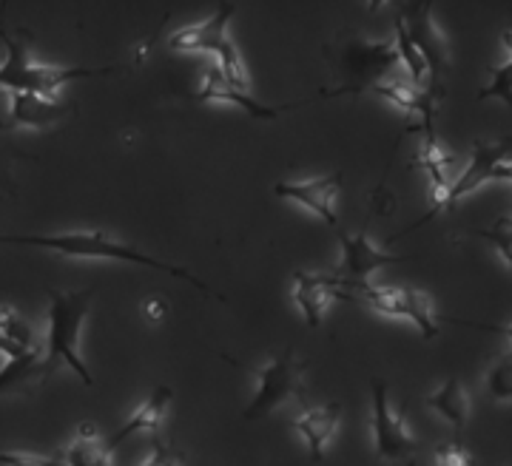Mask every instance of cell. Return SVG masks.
<instances>
[{
    "mask_svg": "<svg viewBox=\"0 0 512 466\" xmlns=\"http://www.w3.org/2000/svg\"><path fill=\"white\" fill-rule=\"evenodd\" d=\"M0 245H29V248H46V251L69 256V259H100V262H128V265H146V268L163 270L191 287H200L202 293H211V287L191 276L185 268L160 262L148 253L131 248L126 242H117L103 231H63V233H0Z\"/></svg>",
    "mask_w": 512,
    "mask_h": 466,
    "instance_id": "6da1fadb",
    "label": "cell"
},
{
    "mask_svg": "<svg viewBox=\"0 0 512 466\" xmlns=\"http://www.w3.org/2000/svg\"><path fill=\"white\" fill-rule=\"evenodd\" d=\"M92 287L89 290H74L60 293L49 290V330H46V359L40 361V378L52 376L60 367H72L86 387H94V378L89 367L83 364L77 347H80V327L92 305Z\"/></svg>",
    "mask_w": 512,
    "mask_h": 466,
    "instance_id": "7a4b0ae2",
    "label": "cell"
},
{
    "mask_svg": "<svg viewBox=\"0 0 512 466\" xmlns=\"http://www.w3.org/2000/svg\"><path fill=\"white\" fill-rule=\"evenodd\" d=\"M237 15V6H222L217 9L211 18L200 20V23H191L177 29L174 35L168 37V46L177 49V52H208L214 54V66L220 69V74L239 91H248L251 80L245 72V63L239 57L237 43L228 32L231 18Z\"/></svg>",
    "mask_w": 512,
    "mask_h": 466,
    "instance_id": "3957f363",
    "label": "cell"
},
{
    "mask_svg": "<svg viewBox=\"0 0 512 466\" xmlns=\"http://www.w3.org/2000/svg\"><path fill=\"white\" fill-rule=\"evenodd\" d=\"M0 40L6 43V60L0 63V89L9 94L26 91V94H40V97H57V91L63 89L72 80L94 77V74L117 72V66L109 69H83V66H49V63H37L32 57V49L23 40H12L6 32H0Z\"/></svg>",
    "mask_w": 512,
    "mask_h": 466,
    "instance_id": "277c9868",
    "label": "cell"
},
{
    "mask_svg": "<svg viewBox=\"0 0 512 466\" xmlns=\"http://www.w3.org/2000/svg\"><path fill=\"white\" fill-rule=\"evenodd\" d=\"M404 32L410 37V43L419 49V54L427 63V91L430 97L439 103L444 97V80L453 69V57H450V46H447V37L441 35V29L433 20V6L430 3H413V6H404L402 15Z\"/></svg>",
    "mask_w": 512,
    "mask_h": 466,
    "instance_id": "5b68a950",
    "label": "cell"
},
{
    "mask_svg": "<svg viewBox=\"0 0 512 466\" xmlns=\"http://www.w3.org/2000/svg\"><path fill=\"white\" fill-rule=\"evenodd\" d=\"M345 299H359L362 305L376 310L379 316H393V319H407L419 327L424 339L439 336V319L433 313L430 296L413 287H379V285H359L350 290Z\"/></svg>",
    "mask_w": 512,
    "mask_h": 466,
    "instance_id": "8992f818",
    "label": "cell"
},
{
    "mask_svg": "<svg viewBox=\"0 0 512 466\" xmlns=\"http://www.w3.org/2000/svg\"><path fill=\"white\" fill-rule=\"evenodd\" d=\"M305 370H308V364L305 361H296L293 350L276 356L271 364H265L259 370V384H256L254 398H251V404L242 413L245 421L271 415L282 404H288L293 398H302V390H305Z\"/></svg>",
    "mask_w": 512,
    "mask_h": 466,
    "instance_id": "52a82bcc",
    "label": "cell"
},
{
    "mask_svg": "<svg viewBox=\"0 0 512 466\" xmlns=\"http://www.w3.org/2000/svg\"><path fill=\"white\" fill-rule=\"evenodd\" d=\"M336 239L342 245V262H339V270L333 273L336 282H339V290H342V299L348 296L353 287L367 285L370 273L387 268V265H402L410 256H396V253H387L382 248H376L367 236V228L356 233V236H348L345 231L336 228Z\"/></svg>",
    "mask_w": 512,
    "mask_h": 466,
    "instance_id": "ba28073f",
    "label": "cell"
},
{
    "mask_svg": "<svg viewBox=\"0 0 512 466\" xmlns=\"http://www.w3.org/2000/svg\"><path fill=\"white\" fill-rule=\"evenodd\" d=\"M504 180L512 182V140L510 137H501L495 143H484V140H476L473 143V157H470V165L467 171L453 180L450 191H447V199H444V211L453 208L458 199H464L467 194H473L476 188H481L484 182Z\"/></svg>",
    "mask_w": 512,
    "mask_h": 466,
    "instance_id": "9c48e42d",
    "label": "cell"
},
{
    "mask_svg": "<svg viewBox=\"0 0 512 466\" xmlns=\"http://www.w3.org/2000/svg\"><path fill=\"white\" fill-rule=\"evenodd\" d=\"M399 66V57L390 43H350L342 54V69L348 74V83L339 86L333 94H362L370 91L376 83H384V77Z\"/></svg>",
    "mask_w": 512,
    "mask_h": 466,
    "instance_id": "30bf717a",
    "label": "cell"
},
{
    "mask_svg": "<svg viewBox=\"0 0 512 466\" xmlns=\"http://www.w3.org/2000/svg\"><path fill=\"white\" fill-rule=\"evenodd\" d=\"M373 447H376V455L387 464L410 458L421 449L419 441L404 427L402 418L390 410L387 387L379 378H373Z\"/></svg>",
    "mask_w": 512,
    "mask_h": 466,
    "instance_id": "8fae6325",
    "label": "cell"
},
{
    "mask_svg": "<svg viewBox=\"0 0 512 466\" xmlns=\"http://www.w3.org/2000/svg\"><path fill=\"white\" fill-rule=\"evenodd\" d=\"M342 185V174H325V177H311V180H293L276 182L274 194L279 199H291L299 202L302 208H308L325 225L339 228V214H336V194Z\"/></svg>",
    "mask_w": 512,
    "mask_h": 466,
    "instance_id": "7c38bea8",
    "label": "cell"
},
{
    "mask_svg": "<svg viewBox=\"0 0 512 466\" xmlns=\"http://www.w3.org/2000/svg\"><path fill=\"white\" fill-rule=\"evenodd\" d=\"M416 162H419L421 168H424V174H427V180H430V197H433V211L430 214H424L419 222H413L410 228L404 233L416 231L421 228L424 222H430V219H436V216L444 211V199H447V191H450V165H453V157L441 148L439 137H436V128L433 126H424V140H421L419 154H416Z\"/></svg>",
    "mask_w": 512,
    "mask_h": 466,
    "instance_id": "4fadbf2b",
    "label": "cell"
},
{
    "mask_svg": "<svg viewBox=\"0 0 512 466\" xmlns=\"http://www.w3.org/2000/svg\"><path fill=\"white\" fill-rule=\"evenodd\" d=\"M293 299L305 316L308 327H319L333 299H342V290L333 273H308L296 270L293 273Z\"/></svg>",
    "mask_w": 512,
    "mask_h": 466,
    "instance_id": "5bb4252c",
    "label": "cell"
},
{
    "mask_svg": "<svg viewBox=\"0 0 512 466\" xmlns=\"http://www.w3.org/2000/svg\"><path fill=\"white\" fill-rule=\"evenodd\" d=\"M197 100H200V103H231V106L242 108L248 117H256V120H276L282 111H291L293 106H299V103H293V106H265V103L256 100L254 94L234 89V86L222 77L217 66H211V69L205 72V80H202Z\"/></svg>",
    "mask_w": 512,
    "mask_h": 466,
    "instance_id": "9a60e30c",
    "label": "cell"
},
{
    "mask_svg": "<svg viewBox=\"0 0 512 466\" xmlns=\"http://www.w3.org/2000/svg\"><path fill=\"white\" fill-rule=\"evenodd\" d=\"M339 421H342V404H325V407H313V410H302L291 421V427L305 441V447L311 452L313 461L325 458V449L339 432Z\"/></svg>",
    "mask_w": 512,
    "mask_h": 466,
    "instance_id": "2e32d148",
    "label": "cell"
},
{
    "mask_svg": "<svg viewBox=\"0 0 512 466\" xmlns=\"http://www.w3.org/2000/svg\"><path fill=\"white\" fill-rule=\"evenodd\" d=\"M69 114V106L60 97H40L15 91L9 94V126L12 128H49Z\"/></svg>",
    "mask_w": 512,
    "mask_h": 466,
    "instance_id": "e0dca14e",
    "label": "cell"
},
{
    "mask_svg": "<svg viewBox=\"0 0 512 466\" xmlns=\"http://www.w3.org/2000/svg\"><path fill=\"white\" fill-rule=\"evenodd\" d=\"M171 401H174V393H171L168 387H157V390L148 395L146 401L131 413V418H128L126 424L111 435V441L106 447L114 452L126 438L137 435V432H157V427L163 424L165 413H168V407H171Z\"/></svg>",
    "mask_w": 512,
    "mask_h": 466,
    "instance_id": "ac0fdd59",
    "label": "cell"
},
{
    "mask_svg": "<svg viewBox=\"0 0 512 466\" xmlns=\"http://www.w3.org/2000/svg\"><path fill=\"white\" fill-rule=\"evenodd\" d=\"M424 404H427L433 413H439L441 418H444L450 427H456V430H464L467 421H470V413H473L470 395H467L464 384H461L456 376H450L436 393L427 395Z\"/></svg>",
    "mask_w": 512,
    "mask_h": 466,
    "instance_id": "d6986e66",
    "label": "cell"
},
{
    "mask_svg": "<svg viewBox=\"0 0 512 466\" xmlns=\"http://www.w3.org/2000/svg\"><path fill=\"white\" fill-rule=\"evenodd\" d=\"M111 452L106 447V441L100 438V432L94 424H83L77 427L74 438L69 441V447L63 449V464L66 466H114Z\"/></svg>",
    "mask_w": 512,
    "mask_h": 466,
    "instance_id": "ffe728a7",
    "label": "cell"
},
{
    "mask_svg": "<svg viewBox=\"0 0 512 466\" xmlns=\"http://www.w3.org/2000/svg\"><path fill=\"white\" fill-rule=\"evenodd\" d=\"M393 49H396V57H399V66H404V72H407V83L416 86V89H427V80H430L427 63H424V57L419 54V49L410 43V37L404 32L402 20H396Z\"/></svg>",
    "mask_w": 512,
    "mask_h": 466,
    "instance_id": "44dd1931",
    "label": "cell"
},
{
    "mask_svg": "<svg viewBox=\"0 0 512 466\" xmlns=\"http://www.w3.org/2000/svg\"><path fill=\"white\" fill-rule=\"evenodd\" d=\"M35 378H40V350L37 347L18 356V359L6 361V367L0 370V395L26 387Z\"/></svg>",
    "mask_w": 512,
    "mask_h": 466,
    "instance_id": "7402d4cb",
    "label": "cell"
},
{
    "mask_svg": "<svg viewBox=\"0 0 512 466\" xmlns=\"http://www.w3.org/2000/svg\"><path fill=\"white\" fill-rule=\"evenodd\" d=\"M487 395L493 401H512V350L501 353L487 370Z\"/></svg>",
    "mask_w": 512,
    "mask_h": 466,
    "instance_id": "603a6c76",
    "label": "cell"
},
{
    "mask_svg": "<svg viewBox=\"0 0 512 466\" xmlns=\"http://www.w3.org/2000/svg\"><path fill=\"white\" fill-rule=\"evenodd\" d=\"M473 233L481 236V239H487L495 251L501 253V259L507 262V268H510L512 276V216H501L493 228H478V231Z\"/></svg>",
    "mask_w": 512,
    "mask_h": 466,
    "instance_id": "cb8c5ba5",
    "label": "cell"
},
{
    "mask_svg": "<svg viewBox=\"0 0 512 466\" xmlns=\"http://www.w3.org/2000/svg\"><path fill=\"white\" fill-rule=\"evenodd\" d=\"M0 336L23 347H35V336H32V327L20 319L12 307L0 305Z\"/></svg>",
    "mask_w": 512,
    "mask_h": 466,
    "instance_id": "d4e9b609",
    "label": "cell"
},
{
    "mask_svg": "<svg viewBox=\"0 0 512 466\" xmlns=\"http://www.w3.org/2000/svg\"><path fill=\"white\" fill-rule=\"evenodd\" d=\"M493 97L512 108V57L504 63V66L493 69V80H490V86H484L481 94H478V100H481V103H484V100H493Z\"/></svg>",
    "mask_w": 512,
    "mask_h": 466,
    "instance_id": "484cf974",
    "label": "cell"
},
{
    "mask_svg": "<svg viewBox=\"0 0 512 466\" xmlns=\"http://www.w3.org/2000/svg\"><path fill=\"white\" fill-rule=\"evenodd\" d=\"M0 466H66L60 455H37V452H0Z\"/></svg>",
    "mask_w": 512,
    "mask_h": 466,
    "instance_id": "4316f807",
    "label": "cell"
},
{
    "mask_svg": "<svg viewBox=\"0 0 512 466\" xmlns=\"http://www.w3.org/2000/svg\"><path fill=\"white\" fill-rule=\"evenodd\" d=\"M433 464L436 466H470V455L461 447V441H447L433 452Z\"/></svg>",
    "mask_w": 512,
    "mask_h": 466,
    "instance_id": "83f0119b",
    "label": "cell"
},
{
    "mask_svg": "<svg viewBox=\"0 0 512 466\" xmlns=\"http://www.w3.org/2000/svg\"><path fill=\"white\" fill-rule=\"evenodd\" d=\"M180 452L177 449H171L163 441H154V449H151V455H148L143 466H180Z\"/></svg>",
    "mask_w": 512,
    "mask_h": 466,
    "instance_id": "f1b7e54d",
    "label": "cell"
},
{
    "mask_svg": "<svg viewBox=\"0 0 512 466\" xmlns=\"http://www.w3.org/2000/svg\"><path fill=\"white\" fill-rule=\"evenodd\" d=\"M168 316V302H165L163 296H148L146 302H143V319L151 324H160Z\"/></svg>",
    "mask_w": 512,
    "mask_h": 466,
    "instance_id": "f546056e",
    "label": "cell"
},
{
    "mask_svg": "<svg viewBox=\"0 0 512 466\" xmlns=\"http://www.w3.org/2000/svg\"><path fill=\"white\" fill-rule=\"evenodd\" d=\"M458 324H467V327H478V330H490V333H501L512 341V324H484V322H464V319H456Z\"/></svg>",
    "mask_w": 512,
    "mask_h": 466,
    "instance_id": "4dcf8cb0",
    "label": "cell"
},
{
    "mask_svg": "<svg viewBox=\"0 0 512 466\" xmlns=\"http://www.w3.org/2000/svg\"><path fill=\"white\" fill-rule=\"evenodd\" d=\"M501 43H504V49H507V52H510V57H512V29H507V32L501 35Z\"/></svg>",
    "mask_w": 512,
    "mask_h": 466,
    "instance_id": "1f68e13d",
    "label": "cell"
},
{
    "mask_svg": "<svg viewBox=\"0 0 512 466\" xmlns=\"http://www.w3.org/2000/svg\"><path fill=\"white\" fill-rule=\"evenodd\" d=\"M407 466H413V464H407Z\"/></svg>",
    "mask_w": 512,
    "mask_h": 466,
    "instance_id": "d6a6232c",
    "label": "cell"
},
{
    "mask_svg": "<svg viewBox=\"0 0 512 466\" xmlns=\"http://www.w3.org/2000/svg\"><path fill=\"white\" fill-rule=\"evenodd\" d=\"M510 216H512V214H510Z\"/></svg>",
    "mask_w": 512,
    "mask_h": 466,
    "instance_id": "836d02e7",
    "label": "cell"
}]
</instances>
